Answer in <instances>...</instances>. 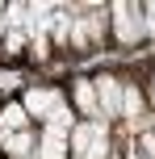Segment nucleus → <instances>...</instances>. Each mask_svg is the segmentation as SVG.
I'll use <instances>...</instances> for the list:
<instances>
[{
	"mask_svg": "<svg viewBox=\"0 0 155 159\" xmlns=\"http://www.w3.org/2000/svg\"><path fill=\"white\" fill-rule=\"evenodd\" d=\"M8 159H34V155H8Z\"/></svg>",
	"mask_w": 155,
	"mask_h": 159,
	"instance_id": "f3484780",
	"label": "nucleus"
},
{
	"mask_svg": "<svg viewBox=\"0 0 155 159\" xmlns=\"http://www.w3.org/2000/svg\"><path fill=\"white\" fill-rule=\"evenodd\" d=\"M21 105H25V113H30L34 121H46L50 113L63 105V92H59V88H30Z\"/></svg>",
	"mask_w": 155,
	"mask_h": 159,
	"instance_id": "20e7f679",
	"label": "nucleus"
},
{
	"mask_svg": "<svg viewBox=\"0 0 155 159\" xmlns=\"http://www.w3.org/2000/svg\"><path fill=\"white\" fill-rule=\"evenodd\" d=\"M67 151L71 159H109V121H75L71 138H67Z\"/></svg>",
	"mask_w": 155,
	"mask_h": 159,
	"instance_id": "f257e3e1",
	"label": "nucleus"
},
{
	"mask_svg": "<svg viewBox=\"0 0 155 159\" xmlns=\"http://www.w3.org/2000/svg\"><path fill=\"white\" fill-rule=\"evenodd\" d=\"M4 25H8V30H21V25H25V4H21V0L4 4Z\"/></svg>",
	"mask_w": 155,
	"mask_h": 159,
	"instance_id": "f8f14e48",
	"label": "nucleus"
},
{
	"mask_svg": "<svg viewBox=\"0 0 155 159\" xmlns=\"http://www.w3.org/2000/svg\"><path fill=\"white\" fill-rule=\"evenodd\" d=\"M71 96H75V109L84 113V121H97V117H101V105H97V88H92V75H88V80H75Z\"/></svg>",
	"mask_w": 155,
	"mask_h": 159,
	"instance_id": "39448f33",
	"label": "nucleus"
},
{
	"mask_svg": "<svg viewBox=\"0 0 155 159\" xmlns=\"http://www.w3.org/2000/svg\"><path fill=\"white\" fill-rule=\"evenodd\" d=\"M143 21H147V34H155V0L143 4Z\"/></svg>",
	"mask_w": 155,
	"mask_h": 159,
	"instance_id": "4468645a",
	"label": "nucleus"
},
{
	"mask_svg": "<svg viewBox=\"0 0 155 159\" xmlns=\"http://www.w3.org/2000/svg\"><path fill=\"white\" fill-rule=\"evenodd\" d=\"M126 159H139V151H134V143H130V151H126Z\"/></svg>",
	"mask_w": 155,
	"mask_h": 159,
	"instance_id": "dca6fc26",
	"label": "nucleus"
},
{
	"mask_svg": "<svg viewBox=\"0 0 155 159\" xmlns=\"http://www.w3.org/2000/svg\"><path fill=\"white\" fill-rule=\"evenodd\" d=\"M109 30L122 46H134V42L147 38V21H143V4H130V0H117L109 4Z\"/></svg>",
	"mask_w": 155,
	"mask_h": 159,
	"instance_id": "f03ea898",
	"label": "nucleus"
},
{
	"mask_svg": "<svg viewBox=\"0 0 155 159\" xmlns=\"http://www.w3.org/2000/svg\"><path fill=\"white\" fill-rule=\"evenodd\" d=\"M4 151H8V155H38V134H34V130H21V134H8Z\"/></svg>",
	"mask_w": 155,
	"mask_h": 159,
	"instance_id": "0eeeda50",
	"label": "nucleus"
},
{
	"mask_svg": "<svg viewBox=\"0 0 155 159\" xmlns=\"http://www.w3.org/2000/svg\"><path fill=\"white\" fill-rule=\"evenodd\" d=\"M134 151H139V159H155V130H143L139 143H134Z\"/></svg>",
	"mask_w": 155,
	"mask_h": 159,
	"instance_id": "ddd939ff",
	"label": "nucleus"
},
{
	"mask_svg": "<svg viewBox=\"0 0 155 159\" xmlns=\"http://www.w3.org/2000/svg\"><path fill=\"white\" fill-rule=\"evenodd\" d=\"M50 38H55L59 46L71 42V13H67V8H55V13H50Z\"/></svg>",
	"mask_w": 155,
	"mask_h": 159,
	"instance_id": "1a4fd4ad",
	"label": "nucleus"
},
{
	"mask_svg": "<svg viewBox=\"0 0 155 159\" xmlns=\"http://www.w3.org/2000/svg\"><path fill=\"white\" fill-rule=\"evenodd\" d=\"M71 151H67L63 138H50V134H38V155L34 159H67Z\"/></svg>",
	"mask_w": 155,
	"mask_h": 159,
	"instance_id": "9d476101",
	"label": "nucleus"
},
{
	"mask_svg": "<svg viewBox=\"0 0 155 159\" xmlns=\"http://www.w3.org/2000/svg\"><path fill=\"white\" fill-rule=\"evenodd\" d=\"M92 88H97V105H101V121H117L122 117V80L101 71L92 75Z\"/></svg>",
	"mask_w": 155,
	"mask_h": 159,
	"instance_id": "7ed1b4c3",
	"label": "nucleus"
},
{
	"mask_svg": "<svg viewBox=\"0 0 155 159\" xmlns=\"http://www.w3.org/2000/svg\"><path fill=\"white\" fill-rule=\"evenodd\" d=\"M151 96H155V71H151Z\"/></svg>",
	"mask_w": 155,
	"mask_h": 159,
	"instance_id": "a211bd4d",
	"label": "nucleus"
},
{
	"mask_svg": "<svg viewBox=\"0 0 155 159\" xmlns=\"http://www.w3.org/2000/svg\"><path fill=\"white\" fill-rule=\"evenodd\" d=\"M0 126H4L8 134H21V130H30V113H25V105H21V101L4 105V109H0Z\"/></svg>",
	"mask_w": 155,
	"mask_h": 159,
	"instance_id": "423d86ee",
	"label": "nucleus"
},
{
	"mask_svg": "<svg viewBox=\"0 0 155 159\" xmlns=\"http://www.w3.org/2000/svg\"><path fill=\"white\" fill-rule=\"evenodd\" d=\"M0 50H4L8 59H17V55H25V50H30V38H25L21 30H4V46H0Z\"/></svg>",
	"mask_w": 155,
	"mask_h": 159,
	"instance_id": "9b49d317",
	"label": "nucleus"
},
{
	"mask_svg": "<svg viewBox=\"0 0 155 159\" xmlns=\"http://www.w3.org/2000/svg\"><path fill=\"white\" fill-rule=\"evenodd\" d=\"M143 109H147V101H143V92L134 84H122V117H143Z\"/></svg>",
	"mask_w": 155,
	"mask_h": 159,
	"instance_id": "6e6552de",
	"label": "nucleus"
},
{
	"mask_svg": "<svg viewBox=\"0 0 155 159\" xmlns=\"http://www.w3.org/2000/svg\"><path fill=\"white\" fill-rule=\"evenodd\" d=\"M4 30L8 25H4V4H0V42H4Z\"/></svg>",
	"mask_w": 155,
	"mask_h": 159,
	"instance_id": "2eb2a0df",
	"label": "nucleus"
}]
</instances>
